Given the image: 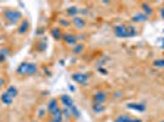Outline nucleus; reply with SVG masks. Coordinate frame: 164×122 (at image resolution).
Listing matches in <instances>:
<instances>
[{
  "label": "nucleus",
  "instance_id": "1",
  "mask_svg": "<svg viewBox=\"0 0 164 122\" xmlns=\"http://www.w3.org/2000/svg\"><path fill=\"white\" fill-rule=\"evenodd\" d=\"M37 71H38L37 65L32 64V62H22L16 70L17 75H20V76H33L37 73Z\"/></svg>",
  "mask_w": 164,
  "mask_h": 122
},
{
  "label": "nucleus",
  "instance_id": "2",
  "mask_svg": "<svg viewBox=\"0 0 164 122\" xmlns=\"http://www.w3.org/2000/svg\"><path fill=\"white\" fill-rule=\"evenodd\" d=\"M4 17L9 21V22H11V23H17L18 21H21V18H22V14L20 12V11H17V10H14V9H6V10H4Z\"/></svg>",
  "mask_w": 164,
  "mask_h": 122
},
{
  "label": "nucleus",
  "instance_id": "3",
  "mask_svg": "<svg viewBox=\"0 0 164 122\" xmlns=\"http://www.w3.org/2000/svg\"><path fill=\"white\" fill-rule=\"evenodd\" d=\"M114 33L118 38H129V34H127V26L125 25H119L114 28Z\"/></svg>",
  "mask_w": 164,
  "mask_h": 122
},
{
  "label": "nucleus",
  "instance_id": "4",
  "mask_svg": "<svg viewBox=\"0 0 164 122\" xmlns=\"http://www.w3.org/2000/svg\"><path fill=\"white\" fill-rule=\"evenodd\" d=\"M72 80L75 82H77L78 84H82V85H86L87 82H88V76L86 73H74L72 75Z\"/></svg>",
  "mask_w": 164,
  "mask_h": 122
},
{
  "label": "nucleus",
  "instance_id": "5",
  "mask_svg": "<svg viewBox=\"0 0 164 122\" xmlns=\"http://www.w3.org/2000/svg\"><path fill=\"white\" fill-rule=\"evenodd\" d=\"M60 101L62 103V105H64L66 109H70V110H71V109L75 106L74 100L71 99V96H70V95H66V94L61 95V96H60Z\"/></svg>",
  "mask_w": 164,
  "mask_h": 122
},
{
  "label": "nucleus",
  "instance_id": "6",
  "mask_svg": "<svg viewBox=\"0 0 164 122\" xmlns=\"http://www.w3.org/2000/svg\"><path fill=\"white\" fill-rule=\"evenodd\" d=\"M62 41L69 45H74L75 46L76 43H77V37L75 34H71V33H62Z\"/></svg>",
  "mask_w": 164,
  "mask_h": 122
},
{
  "label": "nucleus",
  "instance_id": "7",
  "mask_svg": "<svg viewBox=\"0 0 164 122\" xmlns=\"http://www.w3.org/2000/svg\"><path fill=\"white\" fill-rule=\"evenodd\" d=\"M58 110H60L58 100H57V99H50L49 103H48V111H49V114L52 115V114L57 112Z\"/></svg>",
  "mask_w": 164,
  "mask_h": 122
},
{
  "label": "nucleus",
  "instance_id": "8",
  "mask_svg": "<svg viewBox=\"0 0 164 122\" xmlns=\"http://www.w3.org/2000/svg\"><path fill=\"white\" fill-rule=\"evenodd\" d=\"M107 100V94L104 92H97L93 95V101L94 104H104V101Z\"/></svg>",
  "mask_w": 164,
  "mask_h": 122
},
{
  "label": "nucleus",
  "instance_id": "9",
  "mask_svg": "<svg viewBox=\"0 0 164 122\" xmlns=\"http://www.w3.org/2000/svg\"><path fill=\"white\" fill-rule=\"evenodd\" d=\"M72 23L76 28H83L86 26V21L82 17H77V16L72 18Z\"/></svg>",
  "mask_w": 164,
  "mask_h": 122
},
{
  "label": "nucleus",
  "instance_id": "10",
  "mask_svg": "<svg viewBox=\"0 0 164 122\" xmlns=\"http://www.w3.org/2000/svg\"><path fill=\"white\" fill-rule=\"evenodd\" d=\"M50 116H52V121L53 122H62V119H64V116H62V110L60 109L57 112L52 114Z\"/></svg>",
  "mask_w": 164,
  "mask_h": 122
},
{
  "label": "nucleus",
  "instance_id": "11",
  "mask_svg": "<svg viewBox=\"0 0 164 122\" xmlns=\"http://www.w3.org/2000/svg\"><path fill=\"white\" fill-rule=\"evenodd\" d=\"M0 99H1V101L4 103V105H11V104H12V101H14V99H12V98H11L10 95L7 94L6 92L1 94Z\"/></svg>",
  "mask_w": 164,
  "mask_h": 122
},
{
  "label": "nucleus",
  "instance_id": "12",
  "mask_svg": "<svg viewBox=\"0 0 164 122\" xmlns=\"http://www.w3.org/2000/svg\"><path fill=\"white\" fill-rule=\"evenodd\" d=\"M52 36L54 37V39L59 41V39L62 38V32H61V29L59 27H55L52 29Z\"/></svg>",
  "mask_w": 164,
  "mask_h": 122
},
{
  "label": "nucleus",
  "instance_id": "13",
  "mask_svg": "<svg viewBox=\"0 0 164 122\" xmlns=\"http://www.w3.org/2000/svg\"><path fill=\"white\" fill-rule=\"evenodd\" d=\"M127 108L131 109V110H136V111H138V112H141V111H145V110H146V106H145L143 104H129V105H127Z\"/></svg>",
  "mask_w": 164,
  "mask_h": 122
},
{
  "label": "nucleus",
  "instance_id": "14",
  "mask_svg": "<svg viewBox=\"0 0 164 122\" xmlns=\"http://www.w3.org/2000/svg\"><path fill=\"white\" fill-rule=\"evenodd\" d=\"M147 20H148V16H146L145 14H136L132 17V21L135 22H145Z\"/></svg>",
  "mask_w": 164,
  "mask_h": 122
},
{
  "label": "nucleus",
  "instance_id": "15",
  "mask_svg": "<svg viewBox=\"0 0 164 122\" xmlns=\"http://www.w3.org/2000/svg\"><path fill=\"white\" fill-rule=\"evenodd\" d=\"M6 93H7V94L14 99V98H16L17 94H18V90H17V88H16V87H14V85H10V87L6 89Z\"/></svg>",
  "mask_w": 164,
  "mask_h": 122
},
{
  "label": "nucleus",
  "instance_id": "16",
  "mask_svg": "<svg viewBox=\"0 0 164 122\" xmlns=\"http://www.w3.org/2000/svg\"><path fill=\"white\" fill-rule=\"evenodd\" d=\"M28 27H30V23H28L27 21H23V22H21V26L18 28V32H20L21 34H25V33L28 31Z\"/></svg>",
  "mask_w": 164,
  "mask_h": 122
},
{
  "label": "nucleus",
  "instance_id": "17",
  "mask_svg": "<svg viewBox=\"0 0 164 122\" xmlns=\"http://www.w3.org/2000/svg\"><path fill=\"white\" fill-rule=\"evenodd\" d=\"M141 7H142V10H143V12L146 16H149V15H152V9H151V6H149L148 4H146V2H143L142 5H141Z\"/></svg>",
  "mask_w": 164,
  "mask_h": 122
},
{
  "label": "nucleus",
  "instance_id": "18",
  "mask_svg": "<svg viewBox=\"0 0 164 122\" xmlns=\"http://www.w3.org/2000/svg\"><path fill=\"white\" fill-rule=\"evenodd\" d=\"M67 15L69 16H72V17H76V15L78 14V9H77V6H70L69 9H67Z\"/></svg>",
  "mask_w": 164,
  "mask_h": 122
},
{
  "label": "nucleus",
  "instance_id": "19",
  "mask_svg": "<svg viewBox=\"0 0 164 122\" xmlns=\"http://www.w3.org/2000/svg\"><path fill=\"white\" fill-rule=\"evenodd\" d=\"M130 120H131V117H130V116H127V115L122 114V115H119V116L115 119V122H129Z\"/></svg>",
  "mask_w": 164,
  "mask_h": 122
},
{
  "label": "nucleus",
  "instance_id": "20",
  "mask_svg": "<svg viewBox=\"0 0 164 122\" xmlns=\"http://www.w3.org/2000/svg\"><path fill=\"white\" fill-rule=\"evenodd\" d=\"M9 56V50L7 49H1L0 50V62H4Z\"/></svg>",
  "mask_w": 164,
  "mask_h": 122
},
{
  "label": "nucleus",
  "instance_id": "21",
  "mask_svg": "<svg viewBox=\"0 0 164 122\" xmlns=\"http://www.w3.org/2000/svg\"><path fill=\"white\" fill-rule=\"evenodd\" d=\"M127 34H129V38L135 37L136 36V28L134 26H127Z\"/></svg>",
  "mask_w": 164,
  "mask_h": 122
},
{
  "label": "nucleus",
  "instance_id": "22",
  "mask_svg": "<svg viewBox=\"0 0 164 122\" xmlns=\"http://www.w3.org/2000/svg\"><path fill=\"white\" fill-rule=\"evenodd\" d=\"M103 110H104L103 104H94V105H93V111L97 112V114H98V112H102Z\"/></svg>",
  "mask_w": 164,
  "mask_h": 122
},
{
  "label": "nucleus",
  "instance_id": "23",
  "mask_svg": "<svg viewBox=\"0 0 164 122\" xmlns=\"http://www.w3.org/2000/svg\"><path fill=\"white\" fill-rule=\"evenodd\" d=\"M62 116H64V117H66V119H70V117L72 116V112H71V110H70V109L64 108V109H62Z\"/></svg>",
  "mask_w": 164,
  "mask_h": 122
},
{
  "label": "nucleus",
  "instance_id": "24",
  "mask_svg": "<svg viewBox=\"0 0 164 122\" xmlns=\"http://www.w3.org/2000/svg\"><path fill=\"white\" fill-rule=\"evenodd\" d=\"M153 65H154L156 67H164V59H158V60H156V61L153 62Z\"/></svg>",
  "mask_w": 164,
  "mask_h": 122
},
{
  "label": "nucleus",
  "instance_id": "25",
  "mask_svg": "<svg viewBox=\"0 0 164 122\" xmlns=\"http://www.w3.org/2000/svg\"><path fill=\"white\" fill-rule=\"evenodd\" d=\"M82 50H83V44H76L74 46V53H76V54L81 53Z\"/></svg>",
  "mask_w": 164,
  "mask_h": 122
},
{
  "label": "nucleus",
  "instance_id": "26",
  "mask_svg": "<svg viewBox=\"0 0 164 122\" xmlns=\"http://www.w3.org/2000/svg\"><path fill=\"white\" fill-rule=\"evenodd\" d=\"M71 112H72V115H74L76 119H78V117H80V111L77 110V108H76V106H74V108L71 109Z\"/></svg>",
  "mask_w": 164,
  "mask_h": 122
},
{
  "label": "nucleus",
  "instance_id": "27",
  "mask_svg": "<svg viewBox=\"0 0 164 122\" xmlns=\"http://www.w3.org/2000/svg\"><path fill=\"white\" fill-rule=\"evenodd\" d=\"M59 23L61 26H64V27H67V26H70V22L69 21H66V20H60Z\"/></svg>",
  "mask_w": 164,
  "mask_h": 122
},
{
  "label": "nucleus",
  "instance_id": "28",
  "mask_svg": "<svg viewBox=\"0 0 164 122\" xmlns=\"http://www.w3.org/2000/svg\"><path fill=\"white\" fill-rule=\"evenodd\" d=\"M44 114H45L44 109H41V111H39V115H38V116H39V117H43V116H45Z\"/></svg>",
  "mask_w": 164,
  "mask_h": 122
},
{
  "label": "nucleus",
  "instance_id": "29",
  "mask_svg": "<svg viewBox=\"0 0 164 122\" xmlns=\"http://www.w3.org/2000/svg\"><path fill=\"white\" fill-rule=\"evenodd\" d=\"M4 84H5V81H4V80H2L1 77H0V88H1V87H2Z\"/></svg>",
  "mask_w": 164,
  "mask_h": 122
},
{
  "label": "nucleus",
  "instance_id": "30",
  "mask_svg": "<svg viewBox=\"0 0 164 122\" xmlns=\"http://www.w3.org/2000/svg\"><path fill=\"white\" fill-rule=\"evenodd\" d=\"M129 122H142L141 120H138V119H131Z\"/></svg>",
  "mask_w": 164,
  "mask_h": 122
},
{
  "label": "nucleus",
  "instance_id": "31",
  "mask_svg": "<svg viewBox=\"0 0 164 122\" xmlns=\"http://www.w3.org/2000/svg\"><path fill=\"white\" fill-rule=\"evenodd\" d=\"M161 16H162V17L164 18V6L162 7V9H161Z\"/></svg>",
  "mask_w": 164,
  "mask_h": 122
},
{
  "label": "nucleus",
  "instance_id": "32",
  "mask_svg": "<svg viewBox=\"0 0 164 122\" xmlns=\"http://www.w3.org/2000/svg\"><path fill=\"white\" fill-rule=\"evenodd\" d=\"M0 27H1V22H0Z\"/></svg>",
  "mask_w": 164,
  "mask_h": 122
},
{
  "label": "nucleus",
  "instance_id": "33",
  "mask_svg": "<svg viewBox=\"0 0 164 122\" xmlns=\"http://www.w3.org/2000/svg\"><path fill=\"white\" fill-rule=\"evenodd\" d=\"M161 122H164V120H163V121H161Z\"/></svg>",
  "mask_w": 164,
  "mask_h": 122
},
{
  "label": "nucleus",
  "instance_id": "34",
  "mask_svg": "<svg viewBox=\"0 0 164 122\" xmlns=\"http://www.w3.org/2000/svg\"><path fill=\"white\" fill-rule=\"evenodd\" d=\"M32 122H36V121H32Z\"/></svg>",
  "mask_w": 164,
  "mask_h": 122
}]
</instances>
